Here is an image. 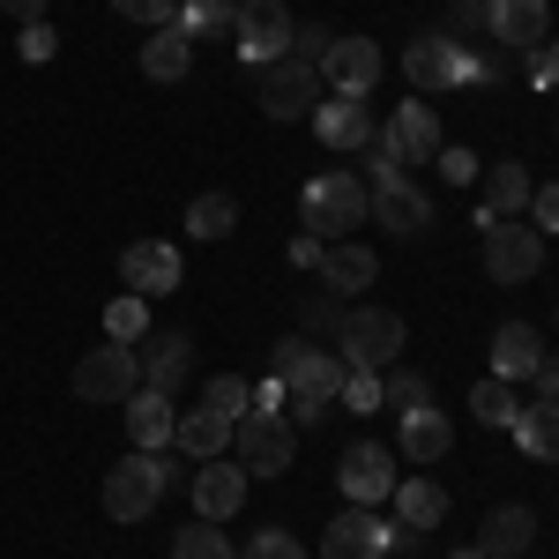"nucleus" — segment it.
<instances>
[{"mask_svg":"<svg viewBox=\"0 0 559 559\" xmlns=\"http://www.w3.org/2000/svg\"><path fill=\"white\" fill-rule=\"evenodd\" d=\"M269 373L284 381V395H292V411H299V426H313L336 395H344V381H350V366L336 358V350H321V344H276V358H269Z\"/></svg>","mask_w":559,"mask_h":559,"instance_id":"f257e3e1","label":"nucleus"},{"mask_svg":"<svg viewBox=\"0 0 559 559\" xmlns=\"http://www.w3.org/2000/svg\"><path fill=\"white\" fill-rule=\"evenodd\" d=\"M299 216H306V231H313V239L344 247L358 224H373V187H366L358 173H321V179H306Z\"/></svg>","mask_w":559,"mask_h":559,"instance_id":"f03ea898","label":"nucleus"},{"mask_svg":"<svg viewBox=\"0 0 559 559\" xmlns=\"http://www.w3.org/2000/svg\"><path fill=\"white\" fill-rule=\"evenodd\" d=\"M231 463L247 477H284L299 463V426H292L284 411H247V418L231 426Z\"/></svg>","mask_w":559,"mask_h":559,"instance_id":"7ed1b4c3","label":"nucleus"},{"mask_svg":"<svg viewBox=\"0 0 559 559\" xmlns=\"http://www.w3.org/2000/svg\"><path fill=\"white\" fill-rule=\"evenodd\" d=\"M477 239H485V247H477L485 284H530V276L545 269V231H537V224H522V216H492Z\"/></svg>","mask_w":559,"mask_h":559,"instance_id":"20e7f679","label":"nucleus"},{"mask_svg":"<svg viewBox=\"0 0 559 559\" xmlns=\"http://www.w3.org/2000/svg\"><path fill=\"white\" fill-rule=\"evenodd\" d=\"M321 90H329V83H321V68L299 60V52H284V60H269V68L254 75V105L269 112V120H284V128H292V120H313Z\"/></svg>","mask_w":559,"mask_h":559,"instance_id":"39448f33","label":"nucleus"},{"mask_svg":"<svg viewBox=\"0 0 559 559\" xmlns=\"http://www.w3.org/2000/svg\"><path fill=\"white\" fill-rule=\"evenodd\" d=\"M165 485H173V463H165L157 448H134L128 463L105 477V515L112 522H150V508L165 500Z\"/></svg>","mask_w":559,"mask_h":559,"instance_id":"423d86ee","label":"nucleus"},{"mask_svg":"<svg viewBox=\"0 0 559 559\" xmlns=\"http://www.w3.org/2000/svg\"><path fill=\"white\" fill-rule=\"evenodd\" d=\"M395 350H403V313H388V306H358L344 321V336H336V358L350 373H388Z\"/></svg>","mask_w":559,"mask_h":559,"instance_id":"0eeeda50","label":"nucleus"},{"mask_svg":"<svg viewBox=\"0 0 559 559\" xmlns=\"http://www.w3.org/2000/svg\"><path fill=\"white\" fill-rule=\"evenodd\" d=\"M134 388H142V358H134V344H90L83 358H75V395L83 403H128Z\"/></svg>","mask_w":559,"mask_h":559,"instance_id":"6e6552de","label":"nucleus"},{"mask_svg":"<svg viewBox=\"0 0 559 559\" xmlns=\"http://www.w3.org/2000/svg\"><path fill=\"white\" fill-rule=\"evenodd\" d=\"M403 75H411L418 97H440V90L477 83V60H471V45H455L448 31H432V38H418L411 52H403Z\"/></svg>","mask_w":559,"mask_h":559,"instance_id":"1a4fd4ad","label":"nucleus"},{"mask_svg":"<svg viewBox=\"0 0 559 559\" xmlns=\"http://www.w3.org/2000/svg\"><path fill=\"white\" fill-rule=\"evenodd\" d=\"M292 8L284 0H239V31H231V45H239V60L247 68H269V60H284L292 52Z\"/></svg>","mask_w":559,"mask_h":559,"instance_id":"9d476101","label":"nucleus"},{"mask_svg":"<svg viewBox=\"0 0 559 559\" xmlns=\"http://www.w3.org/2000/svg\"><path fill=\"white\" fill-rule=\"evenodd\" d=\"M120 284H128L134 299H165V292H179V284H187L179 247H165V239H128V247H120Z\"/></svg>","mask_w":559,"mask_h":559,"instance_id":"9b49d317","label":"nucleus"},{"mask_svg":"<svg viewBox=\"0 0 559 559\" xmlns=\"http://www.w3.org/2000/svg\"><path fill=\"white\" fill-rule=\"evenodd\" d=\"M388 552H395V522H381L373 508L336 515L329 537H321V559H388Z\"/></svg>","mask_w":559,"mask_h":559,"instance_id":"f8f14e48","label":"nucleus"},{"mask_svg":"<svg viewBox=\"0 0 559 559\" xmlns=\"http://www.w3.org/2000/svg\"><path fill=\"white\" fill-rule=\"evenodd\" d=\"M381 45L373 38H336L329 52H321V83L336 90V97H366V90L381 83Z\"/></svg>","mask_w":559,"mask_h":559,"instance_id":"ddd939ff","label":"nucleus"},{"mask_svg":"<svg viewBox=\"0 0 559 559\" xmlns=\"http://www.w3.org/2000/svg\"><path fill=\"white\" fill-rule=\"evenodd\" d=\"M336 485H344L350 508H381L388 492H395V455H388V448H373V440H358L344 463H336Z\"/></svg>","mask_w":559,"mask_h":559,"instance_id":"4468645a","label":"nucleus"},{"mask_svg":"<svg viewBox=\"0 0 559 559\" xmlns=\"http://www.w3.org/2000/svg\"><path fill=\"white\" fill-rule=\"evenodd\" d=\"M247 485H254V477L239 471L231 455L202 463V471H194V515H202V522H231L239 508H247Z\"/></svg>","mask_w":559,"mask_h":559,"instance_id":"2eb2a0df","label":"nucleus"},{"mask_svg":"<svg viewBox=\"0 0 559 559\" xmlns=\"http://www.w3.org/2000/svg\"><path fill=\"white\" fill-rule=\"evenodd\" d=\"M485 31H492V45H508V52H537V45L552 38V8L545 0H492Z\"/></svg>","mask_w":559,"mask_h":559,"instance_id":"dca6fc26","label":"nucleus"},{"mask_svg":"<svg viewBox=\"0 0 559 559\" xmlns=\"http://www.w3.org/2000/svg\"><path fill=\"white\" fill-rule=\"evenodd\" d=\"M313 134H321L329 150H366V142L381 134V120H373L366 97H321V105H313Z\"/></svg>","mask_w":559,"mask_h":559,"instance_id":"f3484780","label":"nucleus"},{"mask_svg":"<svg viewBox=\"0 0 559 559\" xmlns=\"http://www.w3.org/2000/svg\"><path fill=\"white\" fill-rule=\"evenodd\" d=\"M381 134L395 142V157H403V165H432V157H440V112H432L426 97L395 105V120H388Z\"/></svg>","mask_w":559,"mask_h":559,"instance_id":"a211bd4d","label":"nucleus"},{"mask_svg":"<svg viewBox=\"0 0 559 559\" xmlns=\"http://www.w3.org/2000/svg\"><path fill=\"white\" fill-rule=\"evenodd\" d=\"M134 358H142V388H157V395H179V381L194 373V344H187L179 329L173 336H150Z\"/></svg>","mask_w":559,"mask_h":559,"instance_id":"6ab92c4d","label":"nucleus"},{"mask_svg":"<svg viewBox=\"0 0 559 559\" xmlns=\"http://www.w3.org/2000/svg\"><path fill=\"white\" fill-rule=\"evenodd\" d=\"M530 545H537V515L515 508V500H508V508H492L485 530H477V552H485V559H522Z\"/></svg>","mask_w":559,"mask_h":559,"instance_id":"aec40b11","label":"nucleus"},{"mask_svg":"<svg viewBox=\"0 0 559 559\" xmlns=\"http://www.w3.org/2000/svg\"><path fill=\"white\" fill-rule=\"evenodd\" d=\"M388 500H395V522H403L411 537H426V530L448 522V492H440L432 477H395V492H388Z\"/></svg>","mask_w":559,"mask_h":559,"instance_id":"412c9836","label":"nucleus"},{"mask_svg":"<svg viewBox=\"0 0 559 559\" xmlns=\"http://www.w3.org/2000/svg\"><path fill=\"white\" fill-rule=\"evenodd\" d=\"M537 366H545L537 329H530V321H500V329H492V373H500V381H530Z\"/></svg>","mask_w":559,"mask_h":559,"instance_id":"4be33fe9","label":"nucleus"},{"mask_svg":"<svg viewBox=\"0 0 559 559\" xmlns=\"http://www.w3.org/2000/svg\"><path fill=\"white\" fill-rule=\"evenodd\" d=\"M373 224L403 231V239H418V231L432 224V202L411 187V179H388V187H373Z\"/></svg>","mask_w":559,"mask_h":559,"instance_id":"5701e85b","label":"nucleus"},{"mask_svg":"<svg viewBox=\"0 0 559 559\" xmlns=\"http://www.w3.org/2000/svg\"><path fill=\"white\" fill-rule=\"evenodd\" d=\"M515 448L530 455V463H559V403L552 395H537V403H522L515 411Z\"/></svg>","mask_w":559,"mask_h":559,"instance_id":"b1692460","label":"nucleus"},{"mask_svg":"<svg viewBox=\"0 0 559 559\" xmlns=\"http://www.w3.org/2000/svg\"><path fill=\"white\" fill-rule=\"evenodd\" d=\"M173 426H179L173 395H157V388H134L128 395V440L134 448H173Z\"/></svg>","mask_w":559,"mask_h":559,"instance_id":"393cba45","label":"nucleus"},{"mask_svg":"<svg viewBox=\"0 0 559 559\" xmlns=\"http://www.w3.org/2000/svg\"><path fill=\"white\" fill-rule=\"evenodd\" d=\"M395 448H403L411 463H440V455L455 448V426H448L432 403H418V411H403V432H395Z\"/></svg>","mask_w":559,"mask_h":559,"instance_id":"a878e982","label":"nucleus"},{"mask_svg":"<svg viewBox=\"0 0 559 559\" xmlns=\"http://www.w3.org/2000/svg\"><path fill=\"white\" fill-rule=\"evenodd\" d=\"M173 440L194 455V463H216V455H231V418H216L210 403H194V411L173 426Z\"/></svg>","mask_w":559,"mask_h":559,"instance_id":"bb28decb","label":"nucleus"},{"mask_svg":"<svg viewBox=\"0 0 559 559\" xmlns=\"http://www.w3.org/2000/svg\"><path fill=\"white\" fill-rule=\"evenodd\" d=\"M187 68H194V38H187L179 23L150 31V45H142V75H150V83H179Z\"/></svg>","mask_w":559,"mask_h":559,"instance_id":"cd10ccee","label":"nucleus"},{"mask_svg":"<svg viewBox=\"0 0 559 559\" xmlns=\"http://www.w3.org/2000/svg\"><path fill=\"white\" fill-rule=\"evenodd\" d=\"M321 276H329V292H336V299H358V292H366V284H373V276H381V261H373V247H329V254H321Z\"/></svg>","mask_w":559,"mask_h":559,"instance_id":"c85d7f7f","label":"nucleus"},{"mask_svg":"<svg viewBox=\"0 0 559 559\" xmlns=\"http://www.w3.org/2000/svg\"><path fill=\"white\" fill-rule=\"evenodd\" d=\"M530 187H537V179L522 173L515 157L485 165V210H492V216H522V210H530Z\"/></svg>","mask_w":559,"mask_h":559,"instance_id":"c756f323","label":"nucleus"},{"mask_svg":"<svg viewBox=\"0 0 559 559\" xmlns=\"http://www.w3.org/2000/svg\"><path fill=\"white\" fill-rule=\"evenodd\" d=\"M179 31L202 45V38H231L239 31V0H179Z\"/></svg>","mask_w":559,"mask_h":559,"instance_id":"7c9ffc66","label":"nucleus"},{"mask_svg":"<svg viewBox=\"0 0 559 559\" xmlns=\"http://www.w3.org/2000/svg\"><path fill=\"white\" fill-rule=\"evenodd\" d=\"M471 411H477V426H515V411H522V395H515V381H500V373H485V381L471 388Z\"/></svg>","mask_w":559,"mask_h":559,"instance_id":"2f4dec72","label":"nucleus"},{"mask_svg":"<svg viewBox=\"0 0 559 559\" xmlns=\"http://www.w3.org/2000/svg\"><path fill=\"white\" fill-rule=\"evenodd\" d=\"M187 231H194V239H231V231H239V194H194Z\"/></svg>","mask_w":559,"mask_h":559,"instance_id":"473e14b6","label":"nucleus"},{"mask_svg":"<svg viewBox=\"0 0 559 559\" xmlns=\"http://www.w3.org/2000/svg\"><path fill=\"white\" fill-rule=\"evenodd\" d=\"M173 559H239V552H231L224 522H187V530L173 537Z\"/></svg>","mask_w":559,"mask_h":559,"instance_id":"72a5a7b5","label":"nucleus"},{"mask_svg":"<svg viewBox=\"0 0 559 559\" xmlns=\"http://www.w3.org/2000/svg\"><path fill=\"white\" fill-rule=\"evenodd\" d=\"M105 336H112V344H142V336H150V299H112L105 306Z\"/></svg>","mask_w":559,"mask_h":559,"instance_id":"f704fd0d","label":"nucleus"},{"mask_svg":"<svg viewBox=\"0 0 559 559\" xmlns=\"http://www.w3.org/2000/svg\"><path fill=\"white\" fill-rule=\"evenodd\" d=\"M247 395H254V388L239 381V373H210V388H202V403H210L216 418H231V426L247 418Z\"/></svg>","mask_w":559,"mask_h":559,"instance_id":"c9c22d12","label":"nucleus"},{"mask_svg":"<svg viewBox=\"0 0 559 559\" xmlns=\"http://www.w3.org/2000/svg\"><path fill=\"white\" fill-rule=\"evenodd\" d=\"M239 559H306V545L292 537V530H276V522H269V530H254V537L239 545Z\"/></svg>","mask_w":559,"mask_h":559,"instance_id":"e433bc0d","label":"nucleus"},{"mask_svg":"<svg viewBox=\"0 0 559 559\" xmlns=\"http://www.w3.org/2000/svg\"><path fill=\"white\" fill-rule=\"evenodd\" d=\"M381 395H388V403H395V411H418V403H432L426 373H395V366H388V373H381Z\"/></svg>","mask_w":559,"mask_h":559,"instance_id":"4c0bfd02","label":"nucleus"},{"mask_svg":"<svg viewBox=\"0 0 559 559\" xmlns=\"http://www.w3.org/2000/svg\"><path fill=\"white\" fill-rule=\"evenodd\" d=\"M403 173H411V165L395 157V142H388V134H373V142H366V179H373V187H388V179H403Z\"/></svg>","mask_w":559,"mask_h":559,"instance_id":"58836bf2","label":"nucleus"},{"mask_svg":"<svg viewBox=\"0 0 559 559\" xmlns=\"http://www.w3.org/2000/svg\"><path fill=\"white\" fill-rule=\"evenodd\" d=\"M112 15H128V23H150V31H165V23H179V0H112Z\"/></svg>","mask_w":559,"mask_h":559,"instance_id":"ea45409f","label":"nucleus"},{"mask_svg":"<svg viewBox=\"0 0 559 559\" xmlns=\"http://www.w3.org/2000/svg\"><path fill=\"white\" fill-rule=\"evenodd\" d=\"M336 403H350L358 418H366V411H388V395H381V373H350V381H344V395H336Z\"/></svg>","mask_w":559,"mask_h":559,"instance_id":"a19ab883","label":"nucleus"},{"mask_svg":"<svg viewBox=\"0 0 559 559\" xmlns=\"http://www.w3.org/2000/svg\"><path fill=\"white\" fill-rule=\"evenodd\" d=\"M522 75L537 90H559V38H545L537 52H522Z\"/></svg>","mask_w":559,"mask_h":559,"instance_id":"79ce46f5","label":"nucleus"},{"mask_svg":"<svg viewBox=\"0 0 559 559\" xmlns=\"http://www.w3.org/2000/svg\"><path fill=\"white\" fill-rule=\"evenodd\" d=\"M530 224L552 239L559 231V179H545V187H530Z\"/></svg>","mask_w":559,"mask_h":559,"instance_id":"37998d69","label":"nucleus"},{"mask_svg":"<svg viewBox=\"0 0 559 559\" xmlns=\"http://www.w3.org/2000/svg\"><path fill=\"white\" fill-rule=\"evenodd\" d=\"M329 45H336V31H329V23H299V31H292V52H299V60H313V68H321V52H329Z\"/></svg>","mask_w":559,"mask_h":559,"instance_id":"c03bdc74","label":"nucleus"},{"mask_svg":"<svg viewBox=\"0 0 559 559\" xmlns=\"http://www.w3.org/2000/svg\"><path fill=\"white\" fill-rule=\"evenodd\" d=\"M432 165H440L448 187H471V179H477V157H471V150H448V142H440V157H432Z\"/></svg>","mask_w":559,"mask_h":559,"instance_id":"a18cd8bd","label":"nucleus"},{"mask_svg":"<svg viewBox=\"0 0 559 559\" xmlns=\"http://www.w3.org/2000/svg\"><path fill=\"white\" fill-rule=\"evenodd\" d=\"M299 321H306V329H336V336H344V321H350V313H344V306H336V292H321V299L306 306Z\"/></svg>","mask_w":559,"mask_h":559,"instance_id":"49530a36","label":"nucleus"},{"mask_svg":"<svg viewBox=\"0 0 559 559\" xmlns=\"http://www.w3.org/2000/svg\"><path fill=\"white\" fill-rule=\"evenodd\" d=\"M52 23H23V45H15V52H23V60H52Z\"/></svg>","mask_w":559,"mask_h":559,"instance_id":"de8ad7c7","label":"nucleus"},{"mask_svg":"<svg viewBox=\"0 0 559 559\" xmlns=\"http://www.w3.org/2000/svg\"><path fill=\"white\" fill-rule=\"evenodd\" d=\"M321 254H329V239H313V231L292 239V269H321Z\"/></svg>","mask_w":559,"mask_h":559,"instance_id":"09e8293b","label":"nucleus"},{"mask_svg":"<svg viewBox=\"0 0 559 559\" xmlns=\"http://www.w3.org/2000/svg\"><path fill=\"white\" fill-rule=\"evenodd\" d=\"M284 403H292V395H284V381H276V373H269V381L247 395V411H284Z\"/></svg>","mask_w":559,"mask_h":559,"instance_id":"8fccbe9b","label":"nucleus"},{"mask_svg":"<svg viewBox=\"0 0 559 559\" xmlns=\"http://www.w3.org/2000/svg\"><path fill=\"white\" fill-rule=\"evenodd\" d=\"M8 23H45V0H0Z\"/></svg>","mask_w":559,"mask_h":559,"instance_id":"3c124183","label":"nucleus"},{"mask_svg":"<svg viewBox=\"0 0 559 559\" xmlns=\"http://www.w3.org/2000/svg\"><path fill=\"white\" fill-rule=\"evenodd\" d=\"M530 381H537V395H552V403H559V358H545V366H537Z\"/></svg>","mask_w":559,"mask_h":559,"instance_id":"603ef678","label":"nucleus"},{"mask_svg":"<svg viewBox=\"0 0 559 559\" xmlns=\"http://www.w3.org/2000/svg\"><path fill=\"white\" fill-rule=\"evenodd\" d=\"M455 559H485V552H477V545H463V552H455Z\"/></svg>","mask_w":559,"mask_h":559,"instance_id":"864d4df0","label":"nucleus"}]
</instances>
